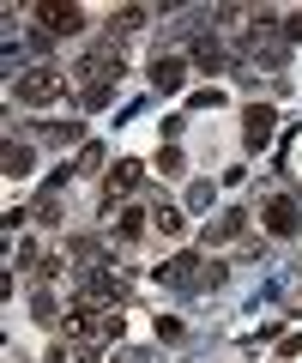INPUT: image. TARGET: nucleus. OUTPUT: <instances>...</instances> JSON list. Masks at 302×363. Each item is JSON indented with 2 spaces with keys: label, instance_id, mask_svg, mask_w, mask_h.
<instances>
[{
  "label": "nucleus",
  "instance_id": "1",
  "mask_svg": "<svg viewBox=\"0 0 302 363\" xmlns=\"http://www.w3.org/2000/svg\"><path fill=\"white\" fill-rule=\"evenodd\" d=\"M66 339L91 357V351H103L109 339H121V309L115 303H73V315H66Z\"/></svg>",
  "mask_w": 302,
  "mask_h": 363
},
{
  "label": "nucleus",
  "instance_id": "2",
  "mask_svg": "<svg viewBox=\"0 0 302 363\" xmlns=\"http://www.w3.org/2000/svg\"><path fill=\"white\" fill-rule=\"evenodd\" d=\"M158 285L163 291H182V297H194V291H218L223 285V267L206 255H175L158 267Z\"/></svg>",
  "mask_w": 302,
  "mask_h": 363
},
{
  "label": "nucleus",
  "instance_id": "3",
  "mask_svg": "<svg viewBox=\"0 0 302 363\" xmlns=\"http://www.w3.org/2000/svg\"><path fill=\"white\" fill-rule=\"evenodd\" d=\"M260 218H266V230H272V236H290V230H302V200L284 194V188H272Z\"/></svg>",
  "mask_w": 302,
  "mask_h": 363
},
{
  "label": "nucleus",
  "instance_id": "4",
  "mask_svg": "<svg viewBox=\"0 0 302 363\" xmlns=\"http://www.w3.org/2000/svg\"><path fill=\"white\" fill-rule=\"evenodd\" d=\"M66 91V73H54V67H37V73L18 79V104H54Z\"/></svg>",
  "mask_w": 302,
  "mask_h": 363
},
{
  "label": "nucleus",
  "instance_id": "5",
  "mask_svg": "<svg viewBox=\"0 0 302 363\" xmlns=\"http://www.w3.org/2000/svg\"><path fill=\"white\" fill-rule=\"evenodd\" d=\"M37 18L49 25V37H73V30H85L79 6H54V0H49V6H37Z\"/></svg>",
  "mask_w": 302,
  "mask_h": 363
},
{
  "label": "nucleus",
  "instance_id": "6",
  "mask_svg": "<svg viewBox=\"0 0 302 363\" xmlns=\"http://www.w3.org/2000/svg\"><path fill=\"white\" fill-rule=\"evenodd\" d=\"M182 85H187V67L175 61V55H158V61H151V91L170 97V91H182Z\"/></svg>",
  "mask_w": 302,
  "mask_h": 363
},
{
  "label": "nucleus",
  "instance_id": "7",
  "mask_svg": "<svg viewBox=\"0 0 302 363\" xmlns=\"http://www.w3.org/2000/svg\"><path fill=\"white\" fill-rule=\"evenodd\" d=\"M272 128H278V109L254 104V109H248V128H242V140H248V152H260V145L272 140Z\"/></svg>",
  "mask_w": 302,
  "mask_h": 363
},
{
  "label": "nucleus",
  "instance_id": "8",
  "mask_svg": "<svg viewBox=\"0 0 302 363\" xmlns=\"http://www.w3.org/2000/svg\"><path fill=\"white\" fill-rule=\"evenodd\" d=\"M139 182H145V169H139V164H115V169H109V200L133 194V188H139Z\"/></svg>",
  "mask_w": 302,
  "mask_h": 363
},
{
  "label": "nucleus",
  "instance_id": "9",
  "mask_svg": "<svg viewBox=\"0 0 302 363\" xmlns=\"http://www.w3.org/2000/svg\"><path fill=\"white\" fill-rule=\"evenodd\" d=\"M242 224H248V212H223V218L206 230V248H211V242H230V236H242Z\"/></svg>",
  "mask_w": 302,
  "mask_h": 363
},
{
  "label": "nucleus",
  "instance_id": "10",
  "mask_svg": "<svg viewBox=\"0 0 302 363\" xmlns=\"http://www.w3.org/2000/svg\"><path fill=\"white\" fill-rule=\"evenodd\" d=\"M0 164H6V176H30V145H18V140H6V152H0Z\"/></svg>",
  "mask_w": 302,
  "mask_h": 363
},
{
  "label": "nucleus",
  "instance_id": "11",
  "mask_svg": "<svg viewBox=\"0 0 302 363\" xmlns=\"http://www.w3.org/2000/svg\"><path fill=\"white\" fill-rule=\"evenodd\" d=\"M151 224H158L163 236H182V230H187V218H182V212L170 206V200H158V206H151Z\"/></svg>",
  "mask_w": 302,
  "mask_h": 363
},
{
  "label": "nucleus",
  "instance_id": "12",
  "mask_svg": "<svg viewBox=\"0 0 302 363\" xmlns=\"http://www.w3.org/2000/svg\"><path fill=\"white\" fill-rule=\"evenodd\" d=\"M194 67L218 73V67H223V43H218V37H199V43H194Z\"/></svg>",
  "mask_w": 302,
  "mask_h": 363
},
{
  "label": "nucleus",
  "instance_id": "13",
  "mask_svg": "<svg viewBox=\"0 0 302 363\" xmlns=\"http://www.w3.org/2000/svg\"><path fill=\"white\" fill-rule=\"evenodd\" d=\"M30 309H37V321H42V327H54V321H61V309H54V297H49V291H37V303H30Z\"/></svg>",
  "mask_w": 302,
  "mask_h": 363
},
{
  "label": "nucleus",
  "instance_id": "14",
  "mask_svg": "<svg viewBox=\"0 0 302 363\" xmlns=\"http://www.w3.org/2000/svg\"><path fill=\"white\" fill-rule=\"evenodd\" d=\"M42 140H54V145H73V140H79V121H66V128L54 121V128H42Z\"/></svg>",
  "mask_w": 302,
  "mask_h": 363
},
{
  "label": "nucleus",
  "instance_id": "15",
  "mask_svg": "<svg viewBox=\"0 0 302 363\" xmlns=\"http://www.w3.org/2000/svg\"><path fill=\"white\" fill-rule=\"evenodd\" d=\"M187 104H194V109H218V104H223V91H218V85H206V91H194Z\"/></svg>",
  "mask_w": 302,
  "mask_h": 363
},
{
  "label": "nucleus",
  "instance_id": "16",
  "mask_svg": "<svg viewBox=\"0 0 302 363\" xmlns=\"http://www.w3.org/2000/svg\"><path fill=\"white\" fill-rule=\"evenodd\" d=\"M187 206H194V212L211 206V182H194V188H187Z\"/></svg>",
  "mask_w": 302,
  "mask_h": 363
},
{
  "label": "nucleus",
  "instance_id": "17",
  "mask_svg": "<svg viewBox=\"0 0 302 363\" xmlns=\"http://www.w3.org/2000/svg\"><path fill=\"white\" fill-rule=\"evenodd\" d=\"M139 230H145V212H133V206H127V212H121V236H127V242H133V236H139Z\"/></svg>",
  "mask_w": 302,
  "mask_h": 363
},
{
  "label": "nucleus",
  "instance_id": "18",
  "mask_svg": "<svg viewBox=\"0 0 302 363\" xmlns=\"http://www.w3.org/2000/svg\"><path fill=\"white\" fill-rule=\"evenodd\" d=\"M182 128H187V116H163V140H170V145L182 140Z\"/></svg>",
  "mask_w": 302,
  "mask_h": 363
},
{
  "label": "nucleus",
  "instance_id": "19",
  "mask_svg": "<svg viewBox=\"0 0 302 363\" xmlns=\"http://www.w3.org/2000/svg\"><path fill=\"white\" fill-rule=\"evenodd\" d=\"M158 339H182V321L175 315H158Z\"/></svg>",
  "mask_w": 302,
  "mask_h": 363
}]
</instances>
